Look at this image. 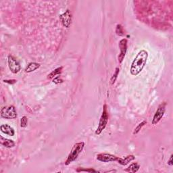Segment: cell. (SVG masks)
Returning a JSON list of instances; mask_svg holds the SVG:
<instances>
[{"mask_svg":"<svg viewBox=\"0 0 173 173\" xmlns=\"http://www.w3.org/2000/svg\"><path fill=\"white\" fill-rule=\"evenodd\" d=\"M4 82L6 83H8V84H10V85H13L16 83L17 82V81L15 80V79H12V80H4Z\"/></svg>","mask_w":173,"mask_h":173,"instance_id":"cell-22","label":"cell"},{"mask_svg":"<svg viewBox=\"0 0 173 173\" xmlns=\"http://www.w3.org/2000/svg\"><path fill=\"white\" fill-rule=\"evenodd\" d=\"M139 168H140V166L137 164V163H133V164H130L128 168L125 169V171L128 172L135 173L139 171Z\"/></svg>","mask_w":173,"mask_h":173,"instance_id":"cell-14","label":"cell"},{"mask_svg":"<svg viewBox=\"0 0 173 173\" xmlns=\"http://www.w3.org/2000/svg\"><path fill=\"white\" fill-rule=\"evenodd\" d=\"M77 172H96L97 171L93 169H83L81 168H79L77 170Z\"/></svg>","mask_w":173,"mask_h":173,"instance_id":"cell-21","label":"cell"},{"mask_svg":"<svg viewBox=\"0 0 173 173\" xmlns=\"http://www.w3.org/2000/svg\"><path fill=\"white\" fill-rule=\"evenodd\" d=\"M116 32L117 35L124 36V31L121 24H117L116 28Z\"/></svg>","mask_w":173,"mask_h":173,"instance_id":"cell-18","label":"cell"},{"mask_svg":"<svg viewBox=\"0 0 173 173\" xmlns=\"http://www.w3.org/2000/svg\"><path fill=\"white\" fill-rule=\"evenodd\" d=\"M62 68H63L62 66H60V67L57 68L56 69H55L54 70L52 71L50 74H48L47 79H54V78H55V76H57V75H59L62 73Z\"/></svg>","mask_w":173,"mask_h":173,"instance_id":"cell-15","label":"cell"},{"mask_svg":"<svg viewBox=\"0 0 173 173\" xmlns=\"http://www.w3.org/2000/svg\"><path fill=\"white\" fill-rule=\"evenodd\" d=\"M8 66L9 70H11L12 73L17 74L20 72L21 69V66L20 63L18 62V60L16 58L12 56V55H9L8 57Z\"/></svg>","mask_w":173,"mask_h":173,"instance_id":"cell-6","label":"cell"},{"mask_svg":"<svg viewBox=\"0 0 173 173\" xmlns=\"http://www.w3.org/2000/svg\"><path fill=\"white\" fill-rule=\"evenodd\" d=\"M40 67V64L39 63L36 62H31L28 64L27 68H25V72L26 73H32V72L35 71V70L38 69Z\"/></svg>","mask_w":173,"mask_h":173,"instance_id":"cell-13","label":"cell"},{"mask_svg":"<svg viewBox=\"0 0 173 173\" xmlns=\"http://www.w3.org/2000/svg\"><path fill=\"white\" fill-rule=\"evenodd\" d=\"M0 142H1V144L2 145H4V147L7 148H12L13 147L15 146V142L11 139H8L4 138V137L1 136L0 137Z\"/></svg>","mask_w":173,"mask_h":173,"instance_id":"cell-11","label":"cell"},{"mask_svg":"<svg viewBox=\"0 0 173 173\" xmlns=\"http://www.w3.org/2000/svg\"><path fill=\"white\" fill-rule=\"evenodd\" d=\"M1 116L6 119H14L17 117V112L14 106H8L2 107Z\"/></svg>","mask_w":173,"mask_h":173,"instance_id":"cell-4","label":"cell"},{"mask_svg":"<svg viewBox=\"0 0 173 173\" xmlns=\"http://www.w3.org/2000/svg\"><path fill=\"white\" fill-rule=\"evenodd\" d=\"M27 123H28L27 117L25 116L22 117V118L21 120V126L22 127V128H25V127H27Z\"/></svg>","mask_w":173,"mask_h":173,"instance_id":"cell-19","label":"cell"},{"mask_svg":"<svg viewBox=\"0 0 173 173\" xmlns=\"http://www.w3.org/2000/svg\"><path fill=\"white\" fill-rule=\"evenodd\" d=\"M135 156L133 155H129V156H127L125 158H118V160H117V161L118 162V163L120 164H121L122 166H125L126 164H128L129 162H130L131 161L134 160H135Z\"/></svg>","mask_w":173,"mask_h":173,"instance_id":"cell-12","label":"cell"},{"mask_svg":"<svg viewBox=\"0 0 173 173\" xmlns=\"http://www.w3.org/2000/svg\"><path fill=\"white\" fill-rule=\"evenodd\" d=\"M119 72H120V69L118 68H116V70H115V72H114V74L112 75V78H111V85H114V83H115V81L116 80L117 78H118V75L119 74Z\"/></svg>","mask_w":173,"mask_h":173,"instance_id":"cell-17","label":"cell"},{"mask_svg":"<svg viewBox=\"0 0 173 173\" xmlns=\"http://www.w3.org/2000/svg\"><path fill=\"white\" fill-rule=\"evenodd\" d=\"M60 20L62 22V24L66 28H69L72 22V14L69 9L64 12L60 16Z\"/></svg>","mask_w":173,"mask_h":173,"instance_id":"cell-7","label":"cell"},{"mask_svg":"<svg viewBox=\"0 0 173 173\" xmlns=\"http://www.w3.org/2000/svg\"><path fill=\"white\" fill-rule=\"evenodd\" d=\"M118 157L110 153H100L97 156V160L102 162H115L118 160Z\"/></svg>","mask_w":173,"mask_h":173,"instance_id":"cell-9","label":"cell"},{"mask_svg":"<svg viewBox=\"0 0 173 173\" xmlns=\"http://www.w3.org/2000/svg\"><path fill=\"white\" fill-rule=\"evenodd\" d=\"M148 58V51L142 50L136 55L130 66V73L133 76H137L143 70Z\"/></svg>","mask_w":173,"mask_h":173,"instance_id":"cell-1","label":"cell"},{"mask_svg":"<svg viewBox=\"0 0 173 173\" xmlns=\"http://www.w3.org/2000/svg\"><path fill=\"white\" fill-rule=\"evenodd\" d=\"M84 147H85L84 142H79L75 143V144L73 145V148H72L66 162H65V164L69 165L70 163L74 162L75 160L78 158V156H79L80 153L82 152Z\"/></svg>","mask_w":173,"mask_h":173,"instance_id":"cell-2","label":"cell"},{"mask_svg":"<svg viewBox=\"0 0 173 173\" xmlns=\"http://www.w3.org/2000/svg\"><path fill=\"white\" fill-rule=\"evenodd\" d=\"M55 84H60L64 82V81L61 79L60 77H56L53 79V81H52Z\"/></svg>","mask_w":173,"mask_h":173,"instance_id":"cell-20","label":"cell"},{"mask_svg":"<svg viewBox=\"0 0 173 173\" xmlns=\"http://www.w3.org/2000/svg\"><path fill=\"white\" fill-rule=\"evenodd\" d=\"M168 164L169 166H172L173 165V162H172V155L171 156V157H170L169 160L168 161Z\"/></svg>","mask_w":173,"mask_h":173,"instance_id":"cell-23","label":"cell"},{"mask_svg":"<svg viewBox=\"0 0 173 173\" xmlns=\"http://www.w3.org/2000/svg\"><path fill=\"white\" fill-rule=\"evenodd\" d=\"M146 124H147L146 120H143V121H142L141 123H139V125L135 127V129H134V131L133 133V135H137V134L141 130V129L146 125Z\"/></svg>","mask_w":173,"mask_h":173,"instance_id":"cell-16","label":"cell"},{"mask_svg":"<svg viewBox=\"0 0 173 173\" xmlns=\"http://www.w3.org/2000/svg\"><path fill=\"white\" fill-rule=\"evenodd\" d=\"M119 48H120V54L118 55V62L121 64L125 57V55L127 50V40L126 39H122L119 41Z\"/></svg>","mask_w":173,"mask_h":173,"instance_id":"cell-8","label":"cell"},{"mask_svg":"<svg viewBox=\"0 0 173 173\" xmlns=\"http://www.w3.org/2000/svg\"><path fill=\"white\" fill-rule=\"evenodd\" d=\"M166 103L163 102L161 104H160L158 106L157 110L154 114V116L153 117L152 119V125H156L160 121L162 117L164 116L165 111H166Z\"/></svg>","mask_w":173,"mask_h":173,"instance_id":"cell-5","label":"cell"},{"mask_svg":"<svg viewBox=\"0 0 173 173\" xmlns=\"http://www.w3.org/2000/svg\"><path fill=\"white\" fill-rule=\"evenodd\" d=\"M108 121V114L107 112V105L105 103L103 107V112L102 114V116L100 117L99 125L97 126V129L96 130V134L97 135H100L103 130L105 129L106 125Z\"/></svg>","mask_w":173,"mask_h":173,"instance_id":"cell-3","label":"cell"},{"mask_svg":"<svg viewBox=\"0 0 173 173\" xmlns=\"http://www.w3.org/2000/svg\"><path fill=\"white\" fill-rule=\"evenodd\" d=\"M0 129H1V131L6 135L9 136H14L15 135L14 129L8 125H2L0 126Z\"/></svg>","mask_w":173,"mask_h":173,"instance_id":"cell-10","label":"cell"}]
</instances>
